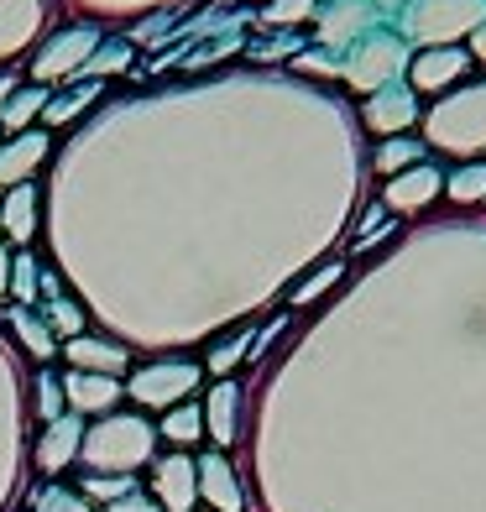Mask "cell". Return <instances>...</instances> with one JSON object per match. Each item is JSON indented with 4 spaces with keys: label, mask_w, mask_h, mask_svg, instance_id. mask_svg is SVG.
<instances>
[{
    "label": "cell",
    "mask_w": 486,
    "mask_h": 512,
    "mask_svg": "<svg viewBox=\"0 0 486 512\" xmlns=\"http://www.w3.org/2000/svg\"><path fill=\"white\" fill-rule=\"evenodd\" d=\"M199 377H204V371L194 361H152L142 371H131V387L126 392L142 408H178L199 387Z\"/></svg>",
    "instance_id": "obj_5"
},
{
    "label": "cell",
    "mask_w": 486,
    "mask_h": 512,
    "mask_svg": "<svg viewBox=\"0 0 486 512\" xmlns=\"http://www.w3.org/2000/svg\"><path fill=\"white\" fill-rule=\"evenodd\" d=\"M392 230H398V220H392L382 204H372V209L361 215V230H356V241H351V246H356V251H366V246H377L382 236H392Z\"/></svg>",
    "instance_id": "obj_27"
},
{
    "label": "cell",
    "mask_w": 486,
    "mask_h": 512,
    "mask_svg": "<svg viewBox=\"0 0 486 512\" xmlns=\"http://www.w3.org/2000/svg\"><path fill=\"white\" fill-rule=\"evenodd\" d=\"M11 288V256H6V246H0V293Z\"/></svg>",
    "instance_id": "obj_38"
},
{
    "label": "cell",
    "mask_w": 486,
    "mask_h": 512,
    "mask_svg": "<svg viewBox=\"0 0 486 512\" xmlns=\"http://www.w3.org/2000/svg\"><path fill=\"white\" fill-rule=\"evenodd\" d=\"M48 100H53V95H48V89H42V84H27V89H11V100L0 105V126H6V131H16V136H21V131H27V126L37 121L42 110H48Z\"/></svg>",
    "instance_id": "obj_18"
},
{
    "label": "cell",
    "mask_w": 486,
    "mask_h": 512,
    "mask_svg": "<svg viewBox=\"0 0 486 512\" xmlns=\"http://www.w3.org/2000/svg\"><path fill=\"white\" fill-rule=\"evenodd\" d=\"M486 21V0H413L403 11V37L424 48H455V37H471Z\"/></svg>",
    "instance_id": "obj_4"
},
{
    "label": "cell",
    "mask_w": 486,
    "mask_h": 512,
    "mask_svg": "<svg viewBox=\"0 0 486 512\" xmlns=\"http://www.w3.org/2000/svg\"><path fill=\"white\" fill-rule=\"evenodd\" d=\"M439 194H445V173H439L434 162H413V168H403V173L387 178L382 209H387V215H413V209L434 204Z\"/></svg>",
    "instance_id": "obj_6"
},
{
    "label": "cell",
    "mask_w": 486,
    "mask_h": 512,
    "mask_svg": "<svg viewBox=\"0 0 486 512\" xmlns=\"http://www.w3.org/2000/svg\"><path fill=\"white\" fill-rule=\"evenodd\" d=\"M110 512H162L152 497H142V492H131V497H121V502H110Z\"/></svg>",
    "instance_id": "obj_36"
},
{
    "label": "cell",
    "mask_w": 486,
    "mask_h": 512,
    "mask_svg": "<svg viewBox=\"0 0 486 512\" xmlns=\"http://www.w3.org/2000/svg\"><path fill=\"white\" fill-rule=\"evenodd\" d=\"M63 403L79 408V413H110L115 403H121V382H115V377H100V371H68Z\"/></svg>",
    "instance_id": "obj_14"
},
{
    "label": "cell",
    "mask_w": 486,
    "mask_h": 512,
    "mask_svg": "<svg viewBox=\"0 0 486 512\" xmlns=\"http://www.w3.org/2000/svg\"><path fill=\"white\" fill-rule=\"evenodd\" d=\"M11 330L27 340V351L37 356V361H48V356H58V340H53V330L42 319H32L27 309H11Z\"/></svg>",
    "instance_id": "obj_23"
},
{
    "label": "cell",
    "mask_w": 486,
    "mask_h": 512,
    "mask_svg": "<svg viewBox=\"0 0 486 512\" xmlns=\"http://www.w3.org/2000/svg\"><path fill=\"white\" fill-rule=\"evenodd\" d=\"M0 230H6L16 246H27L37 236V189H32V183L6 189V204H0Z\"/></svg>",
    "instance_id": "obj_17"
},
{
    "label": "cell",
    "mask_w": 486,
    "mask_h": 512,
    "mask_svg": "<svg viewBox=\"0 0 486 512\" xmlns=\"http://www.w3.org/2000/svg\"><path fill=\"white\" fill-rule=\"evenodd\" d=\"M377 0H330L319 11V42L324 48H351L356 37H366L377 27Z\"/></svg>",
    "instance_id": "obj_7"
},
{
    "label": "cell",
    "mask_w": 486,
    "mask_h": 512,
    "mask_svg": "<svg viewBox=\"0 0 486 512\" xmlns=\"http://www.w3.org/2000/svg\"><path fill=\"white\" fill-rule=\"evenodd\" d=\"M471 68V53L460 48H424L408 58V89L419 95V89H445V84H460Z\"/></svg>",
    "instance_id": "obj_10"
},
{
    "label": "cell",
    "mask_w": 486,
    "mask_h": 512,
    "mask_svg": "<svg viewBox=\"0 0 486 512\" xmlns=\"http://www.w3.org/2000/svg\"><path fill=\"white\" fill-rule=\"evenodd\" d=\"M445 194H450L455 204H476V199H486V157L460 162V168L445 178Z\"/></svg>",
    "instance_id": "obj_20"
},
{
    "label": "cell",
    "mask_w": 486,
    "mask_h": 512,
    "mask_svg": "<svg viewBox=\"0 0 486 512\" xmlns=\"http://www.w3.org/2000/svg\"><path fill=\"white\" fill-rule=\"evenodd\" d=\"M11 89H16V74H0V105L11 100Z\"/></svg>",
    "instance_id": "obj_39"
},
{
    "label": "cell",
    "mask_w": 486,
    "mask_h": 512,
    "mask_svg": "<svg viewBox=\"0 0 486 512\" xmlns=\"http://www.w3.org/2000/svg\"><path fill=\"white\" fill-rule=\"evenodd\" d=\"M37 512H89V502L79 492H63V486H48V492L37 497Z\"/></svg>",
    "instance_id": "obj_33"
},
{
    "label": "cell",
    "mask_w": 486,
    "mask_h": 512,
    "mask_svg": "<svg viewBox=\"0 0 486 512\" xmlns=\"http://www.w3.org/2000/svg\"><path fill=\"white\" fill-rule=\"evenodd\" d=\"M152 424L147 418H136V413H110L105 424L95 429H84V445L79 455L95 465V471H136L147 455H152Z\"/></svg>",
    "instance_id": "obj_2"
},
{
    "label": "cell",
    "mask_w": 486,
    "mask_h": 512,
    "mask_svg": "<svg viewBox=\"0 0 486 512\" xmlns=\"http://www.w3.org/2000/svg\"><path fill=\"white\" fill-rule=\"evenodd\" d=\"M100 48V37L89 32V27H74V32H58L48 48L37 53V63H32V74L37 79H68V74H79L84 68V58Z\"/></svg>",
    "instance_id": "obj_9"
},
{
    "label": "cell",
    "mask_w": 486,
    "mask_h": 512,
    "mask_svg": "<svg viewBox=\"0 0 486 512\" xmlns=\"http://www.w3.org/2000/svg\"><path fill=\"white\" fill-rule=\"evenodd\" d=\"M319 11V0H267L262 21L267 27H298V21H309Z\"/></svg>",
    "instance_id": "obj_26"
},
{
    "label": "cell",
    "mask_w": 486,
    "mask_h": 512,
    "mask_svg": "<svg viewBox=\"0 0 486 512\" xmlns=\"http://www.w3.org/2000/svg\"><path fill=\"white\" fill-rule=\"evenodd\" d=\"M157 434L173 439V445H194V439L204 434V413H199L194 403H178V408H168V418H162Z\"/></svg>",
    "instance_id": "obj_24"
},
{
    "label": "cell",
    "mask_w": 486,
    "mask_h": 512,
    "mask_svg": "<svg viewBox=\"0 0 486 512\" xmlns=\"http://www.w3.org/2000/svg\"><path fill=\"white\" fill-rule=\"evenodd\" d=\"M471 58H481V63H486V21L471 32Z\"/></svg>",
    "instance_id": "obj_37"
},
{
    "label": "cell",
    "mask_w": 486,
    "mask_h": 512,
    "mask_svg": "<svg viewBox=\"0 0 486 512\" xmlns=\"http://www.w3.org/2000/svg\"><path fill=\"white\" fill-rule=\"evenodd\" d=\"M95 100H100V84H79V89H68V95L48 100V110H42V121H48V126H68L74 115H84Z\"/></svg>",
    "instance_id": "obj_22"
},
{
    "label": "cell",
    "mask_w": 486,
    "mask_h": 512,
    "mask_svg": "<svg viewBox=\"0 0 486 512\" xmlns=\"http://www.w3.org/2000/svg\"><path fill=\"white\" fill-rule=\"evenodd\" d=\"M63 356L74 361V371H100V377H121V371L131 366V356L121 351V345L89 340V335H74V340L63 345Z\"/></svg>",
    "instance_id": "obj_16"
},
{
    "label": "cell",
    "mask_w": 486,
    "mask_h": 512,
    "mask_svg": "<svg viewBox=\"0 0 486 512\" xmlns=\"http://www.w3.org/2000/svg\"><path fill=\"white\" fill-rule=\"evenodd\" d=\"M131 68V48L126 42H105V48H95L84 58V68H79V79H100V74H126Z\"/></svg>",
    "instance_id": "obj_25"
},
{
    "label": "cell",
    "mask_w": 486,
    "mask_h": 512,
    "mask_svg": "<svg viewBox=\"0 0 486 512\" xmlns=\"http://www.w3.org/2000/svg\"><path fill=\"white\" fill-rule=\"evenodd\" d=\"M330 283H340V262H324L314 277H304V283H298V288L288 293V304H309V298H319Z\"/></svg>",
    "instance_id": "obj_31"
},
{
    "label": "cell",
    "mask_w": 486,
    "mask_h": 512,
    "mask_svg": "<svg viewBox=\"0 0 486 512\" xmlns=\"http://www.w3.org/2000/svg\"><path fill=\"white\" fill-rule=\"evenodd\" d=\"M241 356H251V330H241V335H225V340H215V345H210V371H220V377H225V371L236 366Z\"/></svg>",
    "instance_id": "obj_28"
},
{
    "label": "cell",
    "mask_w": 486,
    "mask_h": 512,
    "mask_svg": "<svg viewBox=\"0 0 486 512\" xmlns=\"http://www.w3.org/2000/svg\"><path fill=\"white\" fill-rule=\"evenodd\" d=\"M42 157H48V131H21L16 142H0V194L27 183Z\"/></svg>",
    "instance_id": "obj_12"
},
{
    "label": "cell",
    "mask_w": 486,
    "mask_h": 512,
    "mask_svg": "<svg viewBox=\"0 0 486 512\" xmlns=\"http://www.w3.org/2000/svg\"><path fill=\"white\" fill-rule=\"evenodd\" d=\"M194 476H199V497L210 502L215 512H241V507H246L241 481H236V471H230V460H225V455H204V460H194Z\"/></svg>",
    "instance_id": "obj_11"
},
{
    "label": "cell",
    "mask_w": 486,
    "mask_h": 512,
    "mask_svg": "<svg viewBox=\"0 0 486 512\" xmlns=\"http://www.w3.org/2000/svg\"><path fill=\"white\" fill-rule=\"evenodd\" d=\"M42 418H48V424H53V418L63 413V382H53V377H42Z\"/></svg>",
    "instance_id": "obj_34"
},
{
    "label": "cell",
    "mask_w": 486,
    "mask_h": 512,
    "mask_svg": "<svg viewBox=\"0 0 486 512\" xmlns=\"http://www.w3.org/2000/svg\"><path fill=\"white\" fill-rule=\"evenodd\" d=\"M79 445H84V424L74 413H58L48 424V434L37 439V465L42 471H63V465L79 455Z\"/></svg>",
    "instance_id": "obj_15"
},
{
    "label": "cell",
    "mask_w": 486,
    "mask_h": 512,
    "mask_svg": "<svg viewBox=\"0 0 486 512\" xmlns=\"http://www.w3.org/2000/svg\"><path fill=\"white\" fill-rule=\"evenodd\" d=\"M293 68H298V74H335L330 53H298V58H293Z\"/></svg>",
    "instance_id": "obj_35"
},
{
    "label": "cell",
    "mask_w": 486,
    "mask_h": 512,
    "mask_svg": "<svg viewBox=\"0 0 486 512\" xmlns=\"http://www.w3.org/2000/svg\"><path fill=\"white\" fill-rule=\"evenodd\" d=\"M424 121V147H439L450 157H481L486 152V79L481 84H466L455 89V95H445L429 115H419Z\"/></svg>",
    "instance_id": "obj_1"
},
{
    "label": "cell",
    "mask_w": 486,
    "mask_h": 512,
    "mask_svg": "<svg viewBox=\"0 0 486 512\" xmlns=\"http://www.w3.org/2000/svg\"><path fill=\"white\" fill-rule=\"evenodd\" d=\"M204 424H210L215 445H230V439H236V382H220L210 392V413H204Z\"/></svg>",
    "instance_id": "obj_19"
},
{
    "label": "cell",
    "mask_w": 486,
    "mask_h": 512,
    "mask_svg": "<svg viewBox=\"0 0 486 512\" xmlns=\"http://www.w3.org/2000/svg\"><path fill=\"white\" fill-rule=\"evenodd\" d=\"M131 492H136L131 476H84V486H79V497H100V502H121Z\"/></svg>",
    "instance_id": "obj_29"
},
{
    "label": "cell",
    "mask_w": 486,
    "mask_h": 512,
    "mask_svg": "<svg viewBox=\"0 0 486 512\" xmlns=\"http://www.w3.org/2000/svg\"><path fill=\"white\" fill-rule=\"evenodd\" d=\"M408 58H413V53H408V42H403L398 32H366V37H356L351 48L335 58V74L351 84V89L377 95L382 84H398V74H403Z\"/></svg>",
    "instance_id": "obj_3"
},
{
    "label": "cell",
    "mask_w": 486,
    "mask_h": 512,
    "mask_svg": "<svg viewBox=\"0 0 486 512\" xmlns=\"http://www.w3.org/2000/svg\"><path fill=\"white\" fill-rule=\"evenodd\" d=\"M152 486H157V497H162V507H168V512H189V507H194V497H199L194 460H189V455H168V460H157Z\"/></svg>",
    "instance_id": "obj_13"
},
{
    "label": "cell",
    "mask_w": 486,
    "mask_h": 512,
    "mask_svg": "<svg viewBox=\"0 0 486 512\" xmlns=\"http://www.w3.org/2000/svg\"><path fill=\"white\" fill-rule=\"evenodd\" d=\"M48 330L53 335H68V340L84 335V314H79L74 298H53V304H48Z\"/></svg>",
    "instance_id": "obj_30"
},
{
    "label": "cell",
    "mask_w": 486,
    "mask_h": 512,
    "mask_svg": "<svg viewBox=\"0 0 486 512\" xmlns=\"http://www.w3.org/2000/svg\"><path fill=\"white\" fill-rule=\"evenodd\" d=\"M11 288H16L21 304H32V298H37V262H32V251H21L11 262Z\"/></svg>",
    "instance_id": "obj_32"
},
{
    "label": "cell",
    "mask_w": 486,
    "mask_h": 512,
    "mask_svg": "<svg viewBox=\"0 0 486 512\" xmlns=\"http://www.w3.org/2000/svg\"><path fill=\"white\" fill-rule=\"evenodd\" d=\"M413 162H424V142H413V136H387V142L377 147V173L382 178L413 168Z\"/></svg>",
    "instance_id": "obj_21"
},
{
    "label": "cell",
    "mask_w": 486,
    "mask_h": 512,
    "mask_svg": "<svg viewBox=\"0 0 486 512\" xmlns=\"http://www.w3.org/2000/svg\"><path fill=\"white\" fill-rule=\"evenodd\" d=\"M366 126L377 136H408V126H419V95L408 84H382L372 100L361 105Z\"/></svg>",
    "instance_id": "obj_8"
}]
</instances>
